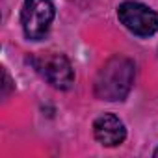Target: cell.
<instances>
[{"instance_id":"obj_1","label":"cell","mask_w":158,"mask_h":158,"mask_svg":"<svg viewBox=\"0 0 158 158\" xmlns=\"http://www.w3.org/2000/svg\"><path fill=\"white\" fill-rule=\"evenodd\" d=\"M136 67L132 60L125 56L110 58L97 73L95 78V95L102 101H123L134 84Z\"/></svg>"},{"instance_id":"obj_2","label":"cell","mask_w":158,"mask_h":158,"mask_svg":"<svg viewBox=\"0 0 158 158\" xmlns=\"http://www.w3.org/2000/svg\"><path fill=\"white\" fill-rule=\"evenodd\" d=\"M54 4L50 0H24L21 11V24L24 35L32 41L43 39L54 21Z\"/></svg>"},{"instance_id":"obj_3","label":"cell","mask_w":158,"mask_h":158,"mask_svg":"<svg viewBox=\"0 0 158 158\" xmlns=\"http://www.w3.org/2000/svg\"><path fill=\"white\" fill-rule=\"evenodd\" d=\"M117 17L132 34L139 37H149L158 32V13L139 2H123L117 8Z\"/></svg>"},{"instance_id":"obj_4","label":"cell","mask_w":158,"mask_h":158,"mask_svg":"<svg viewBox=\"0 0 158 158\" xmlns=\"http://www.w3.org/2000/svg\"><path fill=\"white\" fill-rule=\"evenodd\" d=\"M41 73L56 89H69L74 82V71L63 54H52L41 63Z\"/></svg>"},{"instance_id":"obj_5","label":"cell","mask_w":158,"mask_h":158,"mask_svg":"<svg viewBox=\"0 0 158 158\" xmlns=\"http://www.w3.org/2000/svg\"><path fill=\"white\" fill-rule=\"evenodd\" d=\"M93 134L97 141L104 147H117L127 138V128L123 121L114 114H102L93 123Z\"/></svg>"},{"instance_id":"obj_6","label":"cell","mask_w":158,"mask_h":158,"mask_svg":"<svg viewBox=\"0 0 158 158\" xmlns=\"http://www.w3.org/2000/svg\"><path fill=\"white\" fill-rule=\"evenodd\" d=\"M2 74H4V84H2L4 89H2V95L8 97L10 91H11V88H13V86H11V78H10V74H8V71H2Z\"/></svg>"},{"instance_id":"obj_7","label":"cell","mask_w":158,"mask_h":158,"mask_svg":"<svg viewBox=\"0 0 158 158\" xmlns=\"http://www.w3.org/2000/svg\"><path fill=\"white\" fill-rule=\"evenodd\" d=\"M154 156H158V149H156V151H154Z\"/></svg>"}]
</instances>
